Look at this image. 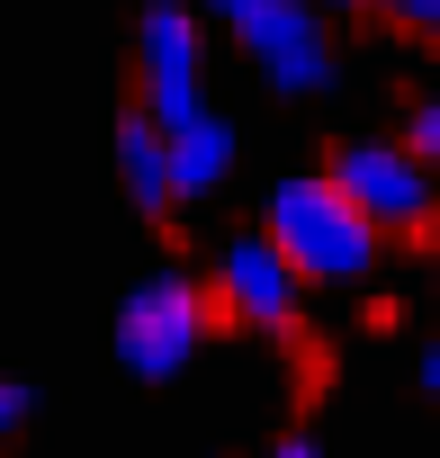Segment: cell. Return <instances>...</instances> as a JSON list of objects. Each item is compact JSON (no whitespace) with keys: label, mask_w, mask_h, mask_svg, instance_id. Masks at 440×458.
I'll list each match as a JSON object with an SVG mask.
<instances>
[{"label":"cell","mask_w":440,"mask_h":458,"mask_svg":"<svg viewBox=\"0 0 440 458\" xmlns=\"http://www.w3.org/2000/svg\"><path fill=\"white\" fill-rule=\"evenodd\" d=\"M261 243L297 270V288H351V279L377 270V234H368V216H360L324 171H297V180L270 189Z\"/></svg>","instance_id":"cell-1"},{"label":"cell","mask_w":440,"mask_h":458,"mask_svg":"<svg viewBox=\"0 0 440 458\" xmlns=\"http://www.w3.org/2000/svg\"><path fill=\"white\" fill-rule=\"evenodd\" d=\"M207 324H216V306H207V288H198L189 270L135 279L126 306H117V360H126V377H144V386L180 377V369L207 351Z\"/></svg>","instance_id":"cell-2"},{"label":"cell","mask_w":440,"mask_h":458,"mask_svg":"<svg viewBox=\"0 0 440 458\" xmlns=\"http://www.w3.org/2000/svg\"><path fill=\"white\" fill-rule=\"evenodd\" d=\"M324 180L368 216V234H377V243H386V234H431V207H440L431 162H413L395 135H351V144L333 153Z\"/></svg>","instance_id":"cell-3"},{"label":"cell","mask_w":440,"mask_h":458,"mask_svg":"<svg viewBox=\"0 0 440 458\" xmlns=\"http://www.w3.org/2000/svg\"><path fill=\"white\" fill-rule=\"evenodd\" d=\"M252 72L279 90V99H324L342 81V55H333V28L306 10V0H252V10L234 19Z\"/></svg>","instance_id":"cell-4"},{"label":"cell","mask_w":440,"mask_h":458,"mask_svg":"<svg viewBox=\"0 0 440 458\" xmlns=\"http://www.w3.org/2000/svg\"><path fill=\"white\" fill-rule=\"evenodd\" d=\"M135 81H144V117L171 135L189 117H207V46H198V19L180 0H153L144 28H135Z\"/></svg>","instance_id":"cell-5"},{"label":"cell","mask_w":440,"mask_h":458,"mask_svg":"<svg viewBox=\"0 0 440 458\" xmlns=\"http://www.w3.org/2000/svg\"><path fill=\"white\" fill-rule=\"evenodd\" d=\"M207 306H225L243 333H297L306 288H297V270L261 234H225L216 243V270H207Z\"/></svg>","instance_id":"cell-6"},{"label":"cell","mask_w":440,"mask_h":458,"mask_svg":"<svg viewBox=\"0 0 440 458\" xmlns=\"http://www.w3.org/2000/svg\"><path fill=\"white\" fill-rule=\"evenodd\" d=\"M162 171H171V207H180V198H216L225 171H234V126H225V117L171 126V135H162Z\"/></svg>","instance_id":"cell-7"},{"label":"cell","mask_w":440,"mask_h":458,"mask_svg":"<svg viewBox=\"0 0 440 458\" xmlns=\"http://www.w3.org/2000/svg\"><path fill=\"white\" fill-rule=\"evenodd\" d=\"M117 180H126V198H135V216H171V171H162V126L135 108L126 126H117Z\"/></svg>","instance_id":"cell-8"},{"label":"cell","mask_w":440,"mask_h":458,"mask_svg":"<svg viewBox=\"0 0 440 458\" xmlns=\"http://www.w3.org/2000/svg\"><path fill=\"white\" fill-rule=\"evenodd\" d=\"M360 10H377V19L404 28V37H431V28H440V0H360Z\"/></svg>","instance_id":"cell-9"},{"label":"cell","mask_w":440,"mask_h":458,"mask_svg":"<svg viewBox=\"0 0 440 458\" xmlns=\"http://www.w3.org/2000/svg\"><path fill=\"white\" fill-rule=\"evenodd\" d=\"M395 144H404L413 162H431V153H440V99H422V108L404 117V135H395Z\"/></svg>","instance_id":"cell-10"},{"label":"cell","mask_w":440,"mask_h":458,"mask_svg":"<svg viewBox=\"0 0 440 458\" xmlns=\"http://www.w3.org/2000/svg\"><path fill=\"white\" fill-rule=\"evenodd\" d=\"M37 413V395H28V377H10L0 369V440H19V422Z\"/></svg>","instance_id":"cell-11"},{"label":"cell","mask_w":440,"mask_h":458,"mask_svg":"<svg viewBox=\"0 0 440 458\" xmlns=\"http://www.w3.org/2000/svg\"><path fill=\"white\" fill-rule=\"evenodd\" d=\"M180 10H189V19H225V28H234V19L252 10V0H180Z\"/></svg>","instance_id":"cell-12"},{"label":"cell","mask_w":440,"mask_h":458,"mask_svg":"<svg viewBox=\"0 0 440 458\" xmlns=\"http://www.w3.org/2000/svg\"><path fill=\"white\" fill-rule=\"evenodd\" d=\"M270 458H324V449H315L306 431H288V440H270Z\"/></svg>","instance_id":"cell-13"},{"label":"cell","mask_w":440,"mask_h":458,"mask_svg":"<svg viewBox=\"0 0 440 458\" xmlns=\"http://www.w3.org/2000/svg\"><path fill=\"white\" fill-rule=\"evenodd\" d=\"M306 10H315V19H342V10H360V0H306Z\"/></svg>","instance_id":"cell-14"}]
</instances>
